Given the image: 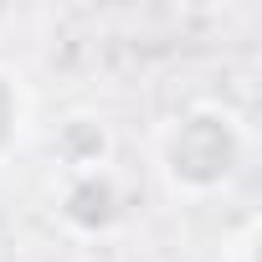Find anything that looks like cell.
<instances>
[{
  "label": "cell",
  "mask_w": 262,
  "mask_h": 262,
  "mask_svg": "<svg viewBox=\"0 0 262 262\" xmlns=\"http://www.w3.org/2000/svg\"><path fill=\"white\" fill-rule=\"evenodd\" d=\"M247 155H252V139L242 113L216 98H195L155 128V175L180 201L226 195L242 180Z\"/></svg>",
  "instance_id": "obj_1"
},
{
  "label": "cell",
  "mask_w": 262,
  "mask_h": 262,
  "mask_svg": "<svg viewBox=\"0 0 262 262\" xmlns=\"http://www.w3.org/2000/svg\"><path fill=\"white\" fill-rule=\"evenodd\" d=\"M52 211L67 231L77 236H108L123 221V180L113 175V165L103 170H82V175H57L52 185Z\"/></svg>",
  "instance_id": "obj_2"
},
{
  "label": "cell",
  "mask_w": 262,
  "mask_h": 262,
  "mask_svg": "<svg viewBox=\"0 0 262 262\" xmlns=\"http://www.w3.org/2000/svg\"><path fill=\"white\" fill-rule=\"evenodd\" d=\"M52 160H57V175H82V170H103L113 165V128L103 113H67L57 128H52Z\"/></svg>",
  "instance_id": "obj_3"
},
{
  "label": "cell",
  "mask_w": 262,
  "mask_h": 262,
  "mask_svg": "<svg viewBox=\"0 0 262 262\" xmlns=\"http://www.w3.org/2000/svg\"><path fill=\"white\" fill-rule=\"evenodd\" d=\"M26 123H31V98H26L21 77H16L6 62H0V165H6V160L21 149Z\"/></svg>",
  "instance_id": "obj_4"
},
{
  "label": "cell",
  "mask_w": 262,
  "mask_h": 262,
  "mask_svg": "<svg viewBox=\"0 0 262 262\" xmlns=\"http://www.w3.org/2000/svg\"><path fill=\"white\" fill-rule=\"evenodd\" d=\"M221 262H257V216H247L236 226V236L226 242V257Z\"/></svg>",
  "instance_id": "obj_5"
}]
</instances>
